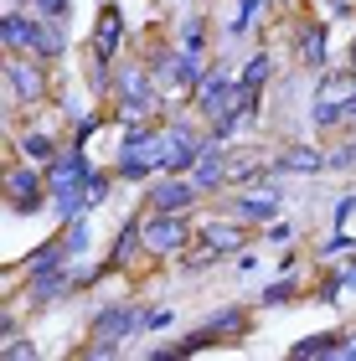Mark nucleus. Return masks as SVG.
I'll list each match as a JSON object with an SVG mask.
<instances>
[{"label": "nucleus", "mask_w": 356, "mask_h": 361, "mask_svg": "<svg viewBox=\"0 0 356 361\" xmlns=\"http://www.w3.org/2000/svg\"><path fill=\"white\" fill-rule=\"evenodd\" d=\"M145 6H155V11H166V6H176V0H145Z\"/></svg>", "instance_id": "4c0bfd02"}, {"label": "nucleus", "mask_w": 356, "mask_h": 361, "mask_svg": "<svg viewBox=\"0 0 356 361\" xmlns=\"http://www.w3.org/2000/svg\"><path fill=\"white\" fill-rule=\"evenodd\" d=\"M336 269H341V279H346V289L356 294V258H346V264H336Z\"/></svg>", "instance_id": "c9c22d12"}, {"label": "nucleus", "mask_w": 356, "mask_h": 361, "mask_svg": "<svg viewBox=\"0 0 356 361\" xmlns=\"http://www.w3.org/2000/svg\"><path fill=\"white\" fill-rule=\"evenodd\" d=\"M104 264L114 269V279L145 274V269H166V264H155V258L145 253V227H140V207H135V212H129V217L119 222V233H114V243H109Z\"/></svg>", "instance_id": "0eeeda50"}, {"label": "nucleus", "mask_w": 356, "mask_h": 361, "mask_svg": "<svg viewBox=\"0 0 356 361\" xmlns=\"http://www.w3.org/2000/svg\"><path fill=\"white\" fill-rule=\"evenodd\" d=\"M269 166H274L279 180H289V176H326L331 171V150L320 140H289V145L274 150Z\"/></svg>", "instance_id": "4468645a"}, {"label": "nucleus", "mask_w": 356, "mask_h": 361, "mask_svg": "<svg viewBox=\"0 0 356 361\" xmlns=\"http://www.w3.org/2000/svg\"><path fill=\"white\" fill-rule=\"evenodd\" d=\"M326 150H331V171H356V129L351 135H336Z\"/></svg>", "instance_id": "cd10ccee"}, {"label": "nucleus", "mask_w": 356, "mask_h": 361, "mask_svg": "<svg viewBox=\"0 0 356 361\" xmlns=\"http://www.w3.org/2000/svg\"><path fill=\"white\" fill-rule=\"evenodd\" d=\"M119 186H124V180L114 176V166H99V171L88 176V186H83V196H88V212H104V207L119 196Z\"/></svg>", "instance_id": "393cba45"}, {"label": "nucleus", "mask_w": 356, "mask_h": 361, "mask_svg": "<svg viewBox=\"0 0 356 361\" xmlns=\"http://www.w3.org/2000/svg\"><path fill=\"white\" fill-rule=\"evenodd\" d=\"M88 341L78 346L83 361H109L124 346H135L140 336H150V305L135 300V294H119V300H99L88 310Z\"/></svg>", "instance_id": "f257e3e1"}, {"label": "nucleus", "mask_w": 356, "mask_h": 361, "mask_svg": "<svg viewBox=\"0 0 356 361\" xmlns=\"http://www.w3.org/2000/svg\"><path fill=\"white\" fill-rule=\"evenodd\" d=\"M264 11H269V0H238V11H233V21L222 26V37L243 42V37H248V31H253V21H258V16H264Z\"/></svg>", "instance_id": "bb28decb"}, {"label": "nucleus", "mask_w": 356, "mask_h": 361, "mask_svg": "<svg viewBox=\"0 0 356 361\" xmlns=\"http://www.w3.org/2000/svg\"><path fill=\"white\" fill-rule=\"evenodd\" d=\"M222 212H233L243 227L264 233L274 217H284V180H258V186H238V191H222L217 196Z\"/></svg>", "instance_id": "423d86ee"}, {"label": "nucleus", "mask_w": 356, "mask_h": 361, "mask_svg": "<svg viewBox=\"0 0 356 361\" xmlns=\"http://www.w3.org/2000/svg\"><path fill=\"white\" fill-rule=\"evenodd\" d=\"M171 42L181 47V52H191V57H212V52H217L212 16H207L202 6H197V11H181V16L171 21Z\"/></svg>", "instance_id": "dca6fc26"}, {"label": "nucleus", "mask_w": 356, "mask_h": 361, "mask_svg": "<svg viewBox=\"0 0 356 361\" xmlns=\"http://www.w3.org/2000/svg\"><path fill=\"white\" fill-rule=\"evenodd\" d=\"M83 47H93V52H104L109 62H119V57H129V21H124V6L119 0H99V11H93V31H88V42Z\"/></svg>", "instance_id": "9d476101"}, {"label": "nucleus", "mask_w": 356, "mask_h": 361, "mask_svg": "<svg viewBox=\"0 0 356 361\" xmlns=\"http://www.w3.org/2000/svg\"><path fill=\"white\" fill-rule=\"evenodd\" d=\"M289 47H295V62L305 73L331 68V21H320L315 11H305L300 26H295V37H289Z\"/></svg>", "instance_id": "ddd939ff"}, {"label": "nucleus", "mask_w": 356, "mask_h": 361, "mask_svg": "<svg viewBox=\"0 0 356 361\" xmlns=\"http://www.w3.org/2000/svg\"><path fill=\"white\" fill-rule=\"evenodd\" d=\"M52 207V186H47V171L37 160L11 155L6 160V212L11 217H42Z\"/></svg>", "instance_id": "39448f33"}, {"label": "nucleus", "mask_w": 356, "mask_h": 361, "mask_svg": "<svg viewBox=\"0 0 356 361\" xmlns=\"http://www.w3.org/2000/svg\"><path fill=\"white\" fill-rule=\"evenodd\" d=\"M68 258H73V253H68V243H62V227H57V233H52V238H42L31 253L11 258V269L26 279V274H42V269H57V264H68Z\"/></svg>", "instance_id": "aec40b11"}, {"label": "nucleus", "mask_w": 356, "mask_h": 361, "mask_svg": "<svg viewBox=\"0 0 356 361\" xmlns=\"http://www.w3.org/2000/svg\"><path fill=\"white\" fill-rule=\"evenodd\" d=\"M171 331H176V310L155 305V310H150V336H171Z\"/></svg>", "instance_id": "72a5a7b5"}, {"label": "nucleus", "mask_w": 356, "mask_h": 361, "mask_svg": "<svg viewBox=\"0 0 356 361\" xmlns=\"http://www.w3.org/2000/svg\"><path fill=\"white\" fill-rule=\"evenodd\" d=\"M0 341H6V346H0V356H6V361H37V356H42L37 341L21 336V331H16V336H0Z\"/></svg>", "instance_id": "7c9ffc66"}, {"label": "nucleus", "mask_w": 356, "mask_h": 361, "mask_svg": "<svg viewBox=\"0 0 356 361\" xmlns=\"http://www.w3.org/2000/svg\"><path fill=\"white\" fill-rule=\"evenodd\" d=\"M42 171H47V186H52V196H57V191H78V186H88V176L99 171V160L88 155V145H73V140H68V145H62V150L42 166Z\"/></svg>", "instance_id": "f8f14e48"}, {"label": "nucleus", "mask_w": 356, "mask_h": 361, "mask_svg": "<svg viewBox=\"0 0 356 361\" xmlns=\"http://www.w3.org/2000/svg\"><path fill=\"white\" fill-rule=\"evenodd\" d=\"M99 212H83V217H73V222H62V243H68V253L73 258H93V248H99Z\"/></svg>", "instance_id": "5701e85b"}, {"label": "nucleus", "mask_w": 356, "mask_h": 361, "mask_svg": "<svg viewBox=\"0 0 356 361\" xmlns=\"http://www.w3.org/2000/svg\"><path fill=\"white\" fill-rule=\"evenodd\" d=\"M202 186L186 176H176V171H160L150 186H140V207H150V212H202Z\"/></svg>", "instance_id": "6e6552de"}, {"label": "nucleus", "mask_w": 356, "mask_h": 361, "mask_svg": "<svg viewBox=\"0 0 356 361\" xmlns=\"http://www.w3.org/2000/svg\"><path fill=\"white\" fill-rule=\"evenodd\" d=\"M253 315H258V310H253V300H233V305H217V310H212V315H207L202 325L217 336V346L228 351V346H243V341L253 336Z\"/></svg>", "instance_id": "2eb2a0df"}, {"label": "nucleus", "mask_w": 356, "mask_h": 361, "mask_svg": "<svg viewBox=\"0 0 356 361\" xmlns=\"http://www.w3.org/2000/svg\"><path fill=\"white\" fill-rule=\"evenodd\" d=\"M197 238H202V243H212V248L233 264V258L248 248L258 233H253V227H243L233 212H222V207H202V212H197Z\"/></svg>", "instance_id": "1a4fd4ad"}, {"label": "nucleus", "mask_w": 356, "mask_h": 361, "mask_svg": "<svg viewBox=\"0 0 356 361\" xmlns=\"http://www.w3.org/2000/svg\"><path fill=\"white\" fill-rule=\"evenodd\" d=\"M31 11L42 21H73V0H31Z\"/></svg>", "instance_id": "2f4dec72"}, {"label": "nucleus", "mask_w": 356, "mask_h": 361, "mask_svg": "<svg viewBox=\"0 0 356 361\" xmlns=\"http://www.w3.org/2000/svg\"><path fill=\"white\" fill-rule=\"evenodd\" d=\"M305 294H310V289H305L300 274H274L269 284L253 289V310H284V305H300Z\"/></svg>", "instance_id": "6ab92c4d"}, {"label": "nucleus", "mask_w": 356, "mask_h": 361, "mask_svg": "<svg viewBox=\"0 0 356 361\" xmlns=\"http://www.w3.org/2000/svg\"><path fill=\"white\" fill-rule=\"evenodd\" d=\"M217 264H228V258H222V253L212 248V243H202V238H197V243H191V248H186V253L171 264V269H181V274H191V279H197V274H212Z\"/></svg>", "instance_id": "a878e982"}, {"label": "nucleus", "mask_w": 356, "mask_h": 361, "mask_svg": "<svg viewBox=\"0 0 356 361\" xmlns=\"http://www.w3.org/2000/svg\"><path fill=\"white\" fill-rule=\"evenodd\" d=\"M238 88H243V104H248L253 124H264V114H269V88H274V52H269V47H258V52L243 57Z\"/></svg>", "instance_id": "9b49d317"}, {"label": "nucleus", "mask_w": 356, "mask_h": 361, "mask_svg": "<svg viewBox=\"0 0 356 361\" xmlns=\"http://www.w3.org/2000/svg\"><path fill=\"white\" fill-rule=\"evenodd\" d=\"M37 37H42V16L26 11V6H6V16H0L6 52H37Z\"/></svg>", "instance_id": "a211bd4d"}, {"label": "nucleus", "mask_w": 356, "mask_h": 361, "mask_svg": "<svg viewBox=\"0 0 356 361\" xmlns=\"http://www.w3.org/2000/svg\"><path fill=\"white\" fill-rule=\"evenodd\" d=\"M315 269H336V264H346V258H356V233L351 227H331V238L326 243H315Z\"/></svg>", "instance_id": "b1692460"}, {"label": "nucleus", "mask_w": 356, "mask_h": 361, "mask_svg": "<svg viewBox=\"0 0 356 361\" xmlns=\"http://www.w3.org/2000/svg\"><path fill=\"white\" fill-rule=\"evenodd\" d=\"M351 26H356V21H351ZM346 68L356 73V37H351V47H346Z\"/></svg>", "instance_id": "e433bc0d"}, {"label": "nucleus", "mask_w": 356, "mask_h": 361, "mask_svg": "<svg viewBox=\"0 0 356 361\" xmlns=\"http://www.w3.org/2000/svg\"><path fill=\"white\" fill-rule=\"evenodd\" d=\"M274 274H300V248L289 243V248H279V258H274Z\"/></svg>", "instance_id": "f704fd0d"}, {"label": "nucleus", "mask_w": 356, "mask_h": 361, "mask_svg": "<svg viewBox=\"0 0 356 361\" xmlns=\"http://www.w3.org/2000/svg\"><path fill=\"white\" fill-rule=\"evenodd\" d=\"M351 93H356V73L351 68H320L310 78V109H305L310 135H326V140L341 135V104Z\"/></svg>", "instance_id": "7ed1b4c3"}, {"label": "nucleus", "mask_w": 356, "mask_h": 361, "mask_svg": "<svg viewBox=\"0 0 356 361\" xmlns=\"http://www.w3.org/2000/svg\"><path fill=\"white\" fill-rule=\"evenodd\" d=\"M258 238H264L269 248L279 253V248H289V243H300V227L289 222V217H274V222H269V227H264V233H258Z\"/></svg>", "instance_id": "c85d7f7f"}, {"label": "nucleus", "mask_w": 356, "mask_h": 361, "mask_svg": "<svg viewBox=\"0 0 356 361\" xmlns=\"http://www.w3.org/2000/svg\"><path fill=\"white\" fill-rule=\"evenodd\" d=\"M228 155H233V145L207 140V145H202V155H197V166H191V180L202 186V196H207V202L228 191Z\"/></svg>", "instance_id": "f3484780"}, {"label": "nucleus", "mask_w": 356, "mask_h": 361, "mask_svg": "<svg viewBox=\"0 0 356 361\" xmlns=\"http://www.w3.org/2000/svg\"><path fill=\"white\" fill-rule=\"evenodd\" d=\"M310 11L320 16V21H356V0H310Z\"/></svg>", "instance_id": "c756f323"}, {"label": "nucleus", "mask_w": 356, "mask_h": 361, "mask_svg": "<svg viewBox=\"0 0 356 361\" xmlns=\"http://www.w3.org/2000/svg\"><path fill=\"white\" fill-rule=\"evenodd\" d=\"M73 21H42V37H37V52L31 57H42V62H52V68H62L73 52Z\"/></svg>", "instance_id": "4be33fe9"}, {"label": "nucleus", "mask_w": 356, "mask_h": 361, "mask_svg": "<svg viewBox=\"0 0 356 361\" xmlns=\"http://www.w3.org/2000/svg\"><path fill=\"white\" fill-rule=\"evenodd\" d=\"M341 341H346V325H326V331H315V336H300L295 346H289V356L295 361H341Z\"/></svg>", "instance_id": "412c9836"}, {"label": "nucleus", "mask_w": 356, "mask_h": 361, "mask_svg": "<svg viewBox=\"0 0 356 361\" xmlns=\"http://www.w3.org/2000/svg\"><path fill=\"white\" fill-rule=\"evenodd\" d=\"M140 227H145V253L155 264H176L191 243H197V212H150L140 207Z\"/></svg>", "instance_id": "20e7f679"}, {"label": "nucleus", "mask_w": 356, "mask_h": 361, "mask_svg": "<svg viewBox=\"0 0 356 361\" xmlns=\"http://www.w3.org/2000/svg\"><path fill=\"white\" fill-rule=\"evenodd\" d=\"M57 98V68L31 52H6V124L21 119L26 109Z\"/></svg>", "instance_id": "f03ea898"}, {"label": "nucleus", "mask_w": 356, "mask_h": 361, "mask_svg": "<svg viewBox=\"0 0 356 361\" xmlns=\"http://www.w3.org/2000/svg\"><path fill=\"white\" fill-rule=\"evenodd\" d=\"M351 217H356V191H341L331 207V227H351Z\"/></svg>", "instance_id": "473e14b6"}]
</instances>
